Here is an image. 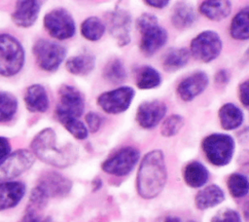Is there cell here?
Segmentation results:
<instances>
[{
	"mask_svg": "<svg viewBox=\"0 0 249 222\" xmlns=\"http://www.w3.org/2000/svg\"><path fill=\"white\" fill-rule=\"evenodd\" d=\"M92 186H93V190L96 191V190H98V189L102 186V181L97 178V179H95V180L92 182Z\"/></svg>",
	"mask_w": 249,
	"mask_h": 222,
	"instance_id": "cell-44",
	"label": "cell"
},
{
	"mask_svg": "<svg viewBox=\"0 0 249 222\" xmlns=\"http://www.w3.org/2000/svg\"><path fill=\"white\" fill-rule=\"evenodd\" d=\"M222 47L223 43L220 35L213 30H205L192 40L190 54L196 60L208 63L218 57Z\"/></svg>",
	"mask_w": 249,
	"mask_h": 222,
	"instance_id": "cell-7",
	"label": "cell"
},
{
	"mask_svg": "<svg viewBox=\"0 0 249 222\" xmlns=\"http://www.w3.org/2000/svg\"><path fill=\"white\" fill-rule=\"evenodd\" d=\"M230 72L227 69H220L216 72L214 76V82L218 87H225L230 82Z\"/></svg>",
	"mask_w": 249,
	"mask_h": 222,
	"instance_id": "cell-39",
	"label": "cell"
},
{
	"mask_svg": "<svg viewBox=\"0 0 249 222\" xmlns=\"http://www.w3.org/2000/svg\"><path fill=\"white\" fill-rule=\"evenodd\" d=\"M228 189L234 198H242L248 193V179L241 173H232L228 178Z\"/></svg>",
	"mask_w": 249,
	"mask_h": 222,
	"instance_id": "cell-32",
	"label": "cell"
},
{
	"mask_svg": "<svg viewBox=\"0 0 249 222\" xmlns=\"http://www.w3.org/2000/svg\"><path fill=\"white\" fill-rule=\"evenodd\" d=\"M85 119L88 125V128L91 132H96L100 129L102 124V118L96 112H92V111L88 112L86 114Z\"/></svg>",
	"mask_w": 249,
	"mask_h": 222,
	"instance_id": "cell-37",
	"label": "cell"
},
{
	"mask_svg": "<svg viewBox=\"0 0 249 222\" xmlns=\"http://www.w3.org/2000/svg\"><path fill=\"white\" fill-rule=\"evenodd\" d=\"M167 179L164 155L160 150H152L142 159L136 177V189L140 197L151 200L160 195Z\"/></svg>",
	"mask_w": 249,
	"mask_h": 222,
	"instance_id": "cell-2",
	"label": "cell"
},
{
	"mask_svg": "<svg viewBox=\"0 0 249 222\" xmlns=\"http://www.w3.org/2000/svg\"><path fill=\"white\" fill-rule=\"evenodd\" d=\"M31 149L34 156L55 167H67L78 159V150L72 143L57 145L56 134L52 128L43 129L34 136Z\"/></svg>",
	"mask_w": 249,
	"mask_h": 222,
	"instance_id": "cell-1",
	"label": "cell"
},
{
	"mask_svg": "<svg viewBox=\"0 0 249 222\" xmlns=\"http://www.w3.org/2000/svg\"><path fill=\"white\" fill-rule=\"evenodd\" d=\"M11 152V144L6 137L0 136V162L3 161Z\"/></svg>",
	"mask_w": 249,
	"mask_h": 222,
	"instance_id": "cell-40",
	"label": "cell"
},
{
	"mask_svg": "<svg viewBox=\"0 0 249 222\" xmlns=\"http://www.w3.org/2000/svg\"><path fill=\"white\" fill-rule=\"evenodd\" d=\"M190 52L186 48H171L162 56V67L168 73L183 68L190 59Z\"/></svg>",
	"mask_w": 249,
	"mask_h": 222,
	"instance_id": "cell-23",
	"label": "cell"
},
{
	"mask_svg": "<svg viewBox=\"0 0 249 222\" xmlns=\"http://www.w3.org/2000/svg\"><path fill=\"white\" fill-rule=\"evenodd\" d=\"M136 28L141 35L139 49L146 56H153L167 41L166 30L159 24L153 14L144 13L136 19Z\"/></svg>",
	"mask_w": 249,
	"mask_h": 222,
	"instance_id": "cell-3",
	"label": "cell"
},
{
	"mask_svg": "<svg viewBox=\"0 0 249 222\" xmlns=\"http://www.w3.org/2000/svg\"><path fill=\"white\" fill-rule=\"evenodd\" d=\"M48 199L49 198L45 195V193L38 186H36L31 191L27 210L37 212L38 210H40L46 206V204L48 203Z\"/></svg>",
	"mask_w": 249,
	"mask_h": 222,
	"instance_id": "cell-35",
	"label": "cell"
},
{
	"mask_svg": "<svg viewBox=\"0 0 249 222\" xmlns=\"http://www.w3.org/2000/svg\"><path fill=\"white\" fill-rule=\"evenodd\" d=\"M25 194V185L19 181L0 183V210L15 207Z\"/></svg>",
	"mask_w": 249,
	"mask_h": 222,
	"instance_id": "cell-18",
	"label": "cell"
},
{
	"mask_svg": "<svg viewBox=\"0 0 249 222\" xmlns=\"http://www.w3.org/2000/svg\"><path fill=\"white\" fill-rule=\"evenodd\" d=\"M25 59L21 43L13 35L0 34V75L11 77L18 74Z\"/></svg>",
	"mask_w": 249,
	"mask_h": 222,
	"instance_id": "cell-4",
	"label": "cell"
},
{
	"mask_svg": "<svg viewBox=\"0 0 249 222\" xmlns=\"http://www.w3.org/2000/svg\"><path fill=\"white\" fill-rule=\"evenodd\" d=\"M184 125V119L181 115L173 114L167 117L160 127V133L165 137H170L177 134Z\"/></svg>",
	"mask_w": 249,
	"mask_h": 222,
	"instance_id": "cell-34",
	"label": "cell"
},
{
	"mask_svg": "<svg viewBox=\"0 0 249 222\" xmlns=\"http://www.w3.org/2000/svg\"><path fill=\"white\" fill-rule=\"evenodd\" d=\"M37 186L48 198H57L69 194L72 188V182L58 172L48 171L40 177Z\"/></svg>",
	"mask_w": 249,
	"mask_h": 222,
	"instance_id": "cell-15",
	"label": "cell"
},
{
	"mask_svg": "<svg viewBox=\"0 0 249 222\" xmlns=\"http://www.w3.org/2000/svg\"><path fill=\"white\" fill-rule=\"evenodd\" d=\"M238 95L243 106L247 108L249 105V82L247 80L239 85Z\"/></svg>",
	"mask_w": 249,
	"mask_h": 222,
	"instance_id": "cell-38",
	"label": "cell"
},
{
	"mask_svg": "<svg viewBox=\"0 0 249 222\" xmlns=\"http://www.w3.org/2000/svg\"><path fill=\"white\" fill-rule=\"evenodd\" d=\"M37 65L44 71H56L66 56V49L55 42L39 39L32 48Z\"/></svg>",
	"mask_w": 249,
	"mask_h": 222,
	"instance_id": "cell-6",
	"label": "cell"
},
{
	"mask_svg": "<svg viewBox=\"0 0 249 222\" xmlns=\"http://www.w3.org/2000/svg\"><path fill=\"white\" fill-rule=\"evenodd\" d=\"M221 127L226 130H235L241 126L244 120L242 110L233 103H226L218 112Z\"/></svg>",
	"mask_w": 249,
	"mask_h": 222,
	"instance_id": "cell-21",
	"label": "cell"
},
{
	"mask_svg": "<svg viewBox=\"0 0 249 222\" xmlns=\"http://www.w3.org/2000/svg\"><path fill=\"white\" fill-rule=\"evenodd\" d=\"M59 123L66 129V130L71 133L75 138L83 140L89 135V130L87 127L78 118L65 117L58 119Z\"/></svg>",
	"mask_w": 249,
	"mask_h": 222,
	"instance_id": "cell-33",
	"label": "cell"
},
{
	"mask_svg": "<svg viewBox=\"0 0 249 222\" xmlns=\"http://www.w3.org/2000/svg\"><path fill=\"white\" fill-rule=\"evenodd\" d=\"M183 177L188 186L192 188H199L207 182L209 172L201 163L193 161L185 166Z\"/></svg>",
	"mask_w": 249,
	"mask_h": 222,
	"instance_id": "cell-25",
	"label": "cell"
},
{
	"mask_svg": "<svg viewBox=\"0 0 249 222\" xmlns=\"http://www.w3.org/2000/svg\"><path fill=\"white\" fill-rule=\"evenodd\" d=\"M144 3L153 8L163 9L169 4V1L168 0H148V1H144Z\"/></svg>",
	"mask_w": 249,
	"mask_h": 222,
	"instance_id": "cell-42",
	"label": "cell"
},
{
	"mask_svg": "<svg viewBox=\"0 0 249 222\" xmlns=\"http://www.w3.org/2000/svg\"><path fill=\"white\" fill-rule=\"evenodd\" d=\"M135 83L137 88L141 90L155 89L160 85L161 76L156 68L143 65L135 70Z\"/></svg>",
	"mask_w": 249,
	"mask_h": 222,
	"instance_id": "cell-27",
	"label": "cell"
},
{
	"mask_svg": "<svg viewBox=\"0 0 249 222\" xmlns=\"http://www.w3.org/2000/svg\"><path fill=\"white\" fill-rule=\"evenodd\" d=\"M102 76L112 84H119L126 79V70L120 59L114 58L106 63Z\"/></svg>",
	"mask_w": 249,
	"mask_h": 222,
	"instance_id": "cell-30",
	"label": "cell"
},
{
	"mask_svg": "<svg viewBox=\"0 0 249 222\" xmlns=\"http://www.w3.org/2000/svg\"><path fill=\"white\" fill-rule=\"evenodd\" d=\"M249 7L241 9L232 18L230 26V34L236 40H248L249 38Z\"/></svg>",
	"mask_w": 249,
	"mask_h": 222,
	"instance_id": "cell-28",
	"label": "cell"
},
{
	"mask_svg": "<svg viewBox=\"0 0 249 222\" xmlns=\"http://www.w3.org/2000/svg\"><path fill=\"white\" fill-rule=\"evenodd\" d=\"M158 222H196V221H194V220H186V219L180 218L178 216L167 215V216L161 217Z\"/></svg>",
	"mask_w": 249,
	"mask_h": 222,
	"instance_id": "cell-43",
	"label": "cell"
},
{
	"mask_svg": "<svg viewBox=\"0 0 249 222\" xmlns=\"http://www.w3.org/2000/svg\"><path fill=\"white\" fill-rule=\"evenodd\" d=\"M196 18V12L192 5L186 2H177L171 14V22L177 29H186L193 25Z\"/></svg>",
	"mask_w": 249,
	"mask_h": 222,
	"instance_id": "cell-22",
	"label": "cell"
},
{
	"mask_svg": "<svg viewBox=\"0 0 249 222\" xmlns=\"http://www.w3.org/2000/svg\"><path fill=\"white\" fill-rule=\"evenodd\" d=\"M106 24L111 36L120 47L128 45L130 42L131 17L129 13L122 8H116L105 16Z\"/></svg>",
	"mask_w": 249,
	"mask_h": 222,
	"instance_id": "cell-13",
	"label": "cell"
},
{
	"mask_svg": "<svg viewBox=\"0 0 249 222\" xmlns=\"http://www.w3.org/2000/svg\"><path fill=\"white\" fill-rule=\"evenodd\" d=\"M208 76L203 71H197L184 78L177 86L178 96L184 101H191L199 95L208 86Z\"/></svg>",
	"mask_w": 249,
	"mask_h": 222,
	"instance_id": "cell-16",
	"label": "cell"
},
{
	"mask_svg": "<svg viewBox=\"0 0 249 222\" xmlns=\"http://www.w3.org/2000/svg\"><path fill=\"white\" fill-rule=\"evenodd\" d=\"M106 30L105 23L97 17H89L81 24L82 35L89 41L99 40Z\"/></svg>",
	"mask_w": 249,
	"mask_h": 222,
	"instance_id": "cell-29",
	"label": "cell"
},
{
	"mask_svg": "<svg viewBox=\"0 0 249 222\" xmlns=\"http://www.w3.org/2000/svg\"><path fill=\"white\" fill-rule=\"evenodd\" d=\"M199 12L211 20L220 21L231 14V3L228 0L203 1L199 6Z\"/></svg>",
	"mask_w": 249,
	"mask_h": 222,
	"instance_id": "cell-24",
	"label": "cell"
},
{
	"mask_svg": "<svg viewBox=\"0 0 249 222\" xmlns=\"http://www.w3.org/2000/svg\"><path fill=\"white\" fill-rule=\"evenodd\" d=\"M18 110L17 97L8 92H0V123L10 121Z\"/></svg>",
	"mask_w": 249,
	"mask_h": 222,
	"instance_id": "cell-31",
	"label": "cell"
},
{
	"mask_svg": "<svg viewBox=\"0 0 249 222\" xmlns=\"http://www.w3.org/2000/svg\"><path fill=\"white\" fill-rule=\"evenodd\" d=\"M135 92L131 87L123 86L105 92L97 97V104L108 114L123 113L129 107Z\"/></svg>",
	"mask_w": 249,
	"mask_h": 222,
	"instance_id": "cell-12",
	"label": "cell"
},
{
	"mask_svg": "<svg viewBox=\"0 0 249 222\" xmlns=\"http://www.w3.org/2000/svg\"><path fill=\"white\" fill-rule=\"evenodd\" d=\"M24 103L26 108L33 113H44L49 109L50 100L44 86L33 84L29 86L24 93Z\"/></svg>",
	"mask_w": 249,
	"mask_h": 222,
	"instance_id": "cell-19",
	"label": "cell"
},
{
	"mask_svg": "<svg viewBox=\"0 0 249 222\" xmlns=\"http://www.w3.org/2000/svg\"><path fill=\"white\" fill-rule=\"evenodd\" d=\"M18 222H46V220L42 218L37 212L26 210V213Z\"/></svg>",
	"mask_w": 249,
	"mask_h": 222,
	"instance_id": "cell-41",
	"label": "cell"
},
{
	"mask_svg": "<svg viewBox=\"0 0 249 222\" xmlns=\"http://www.w3.org/2000/svg\"><path fill=\"white\" fill-rule=\"evenodd\" d=\"M34 162L35 156L29 150L19 149L10 153L0 162V181H8L20 175L29 169Z\"/></svg>",
	"mask_w": 249,
	"mask_h": 222,
	"instance_id": "cell-11",
	"label": "cell"
},
{
	"mask_svg": "<svg viewBox=\"0 0 249 222\" xmlns=\"http://www.w3.org/2000/svg\"><path fill=\"white\" fill-rule=\"evenodd\" d=\"M224 199L225 195L223 190L218 185L211 184L197 192L195 198V204L198 209L204 210L216 206L221 204Z\"/></svg>",
	"mask_w": 249,
	"mask_h": 222,
	"instance_id": "cell-20",
	"label": "cell"
},
{
	"mask_svg": "<svg viewBox=\"0 0 249 222\" xmlns=\"http://www.w3.org/2000/svg\"><path fill=\"white\" fill-rule=\"evenodd\" d=\"M234 140L226 133H212L205 136L201 142V148L206 159L214 166L228 165L234 152Z\"/></svg>",
	"mask_w": 249,
	"mask_h": 222,
	"instance_id": "cell-5",
	"label": "cell"
},
{
	"mask_svg": "<svg viewBox=\"0 0 249 222\" xmlns=\"http://www.w3.org/2000/svg\"><path fill=\"white\" fill-rule=\"evenodd\" d=\"M85 109V99L81 92L70 85H62L58 90V101L55 107L56 119L65 117L79 118Z\"/></svg>",
	"mask_w": 249,
	"mask_h": 222,
	"instance_id": "cell-9",
	"label": "cell"
},
{
	"mask_svg": "<svg viewBox=\"0 0 249 222\" xmlns=\"http://www.w3.org/2000/svg\"><path fill=\"white\" fill-rule=\"evenodd\" d=\"M167 111L166 104L158 99L143 101L136 111V122L143 129L155 128L164 117Z\"/></svg>",
	"mask_w": 249,
	"mask_h": 222,
	"instance_id": "cell-14",
	"label": "cell"
},
{
	"mask_svg": "<svg viewBox=\"0 0 249 222\" xmlns=\"http://www.w3.org/2000/svg\"><path fill=\"white\" fill-rule=\"evenodd\" d=\"M139 157L140 153L136 148L132 146L123 147L106 159L101 167L106 173L124 176L132 170L137 164Z\"/></svg>",
	"mask_w": 249,
	"mask_h": 222,
	"instance_id": "cell-10",
	"label": "cell"
},
{
	"mask_svg": "<svg viewBox=\"0 0 249 222\" xmlns=\"http://www.w3.org/2000/svg\"><path fill=\"white\" fill-rule=\"evenodd\" d=\"M43 22L48 33L57 40L71 38L76 31L73 17L63 8H56L47 13Z\"/></svg>",
	"mask_w": 249,
	"mask_h": 222,
	"instance_id": "cell-8",
	"label": "cell"
},
{
	"mask_svg": "<svg viewBox=\"0 0 249 222\" xmlns=\"http://www.w3.org/2000/svg\"><path fill=\"white\" fill-rule=\"evenodd\" d=\"M211 222H241V217L237 211L227 208L219 211L211 219Z\"/></svg>",
	"mask_w": 249,
	"mask_h": 222,
	"instance_id": "cell-36",
	"label": "cell"
},
{
	"mask_svg": "<svg viewBox=\"0 0 249 222\" xmlns=\"http://www.w3.org/2000/svg\"><path fill=\"white\" fill-rule=\"evenodd\" d=\"M95 66V57L90 54H80L66 60L65 67L68 72L77 76L89 74Z\"/></svg>",
	"mask_w": 249,
	"mask_h": 222,
	"instance_id": "cell-26",
	"label": "cell"
},
{
	"mask_svg": "<svg viewBox=\"0 0 249 222\" xmlns=\"http://www.w3.org/2000/svg\"><path fill=\"white\" fill-rule=\"evenodd\" d=\"M41 10V2L34 0L18 1L15 11L12 14V19L19 27H30L35 23Z\"/></svg>",
	"mask_w": 249,
	"mask_h": 222,
	"instance_id": "cell-17",
	"label": "cell"
}]
</instances>
